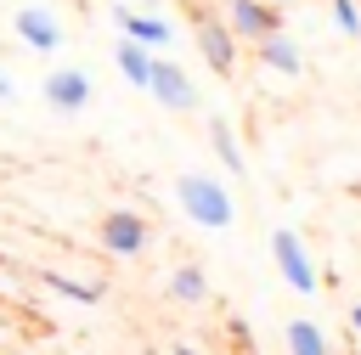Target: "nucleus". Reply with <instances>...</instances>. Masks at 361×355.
Masks as SVG:
<instances>
[{
    "label": "nucleus",
    "instance_id": "f3484780",
    "mask_svg": "<svg viewBox=\"0 0 361 355\" xmlns=\"http://www.w3.org/2000/svg\"><path fill=\"white\" fill-rule=\"evenodd\" d=\"M350 327H355V338H361V299L350 304Z\"/></svg>",
    "mask_w": 361,
    "mask_h": 355
},
{
    "label": "nucleus",
    "instance_id": "39448f33",
    "mask_svg": "<svg viewBox=\"0 0 361 355\" xmlns=\"http://www.w3.org/2000/svg\"><path fill=\"white\" fill-rule=\"evenodd\" d=\"M220 17H226V28H231L237 45H243V39L259 45L265 34H282V6H271V0H231Z\"/></svg>",
    "mask_w": 361,
    "mask_h": 355
},
{
    "label": "nucleus",
    "instance_id": "a211bd4d",
    "mask_svg": "<svg viewBox=\"0 0 361 355\" xmlns=\"http://www.w3.org/2000/svg\"><path fill=\"white\" fill-rule=\"evenodd\" d=\"M0 101H11V79L6 73H0Z\"/></svg>",
    "mask_w": 361,
    "mask_h": 355
},
{
    "label": "nucleus",
    "instance_id": "6ab92c4d",
    "mask_svg": "<svg viewBox=\"0 0 361 355\" xmlns=\"http://www.w3.org/2000/svg\"><path fill=\"white\" fill-rule=\"evenodd\" d=\"M169 355H203V349H192V344H175V349H169Z\"/></svg>",
    "mask_w": 361,
    "mask_h": 355
},
{
    "label": "nucleus",
    "instance_id": "1a4fd4ad",
    "mask_svg": "<svg viewBox=\"0 0 361 355\" xmlns=\"http://www.w3.org/2000/svg\"><path fill=\"white\" fill-rule=\"evenodd\" d=\"M113 23L124 28V39L147 45V51H164L169 45V23L164 17H147V11H130V6H113Z\"/></svg>",
    "mask_w": 361,
    "mask_h": 355
},
{
    "label": "nucleus",
    "instance_id": "7ed1b4c3",
    "mask_svg": "<svg viewBox=\"0 0 361 355\" xmlns=\"http://www.w3.org/2000/svg\"><path fill=\"white\" fill-rule=\"evenodd\" d=\"M271 259H276V276H282L293 293H316V287H322L316 259H310V248H305V237H299V231L276 225V231H271Z\"/></svg>",
    "mask_w": 361,
    "mask_h": 355
},
{
    "label": "nucleus",
    "instance_id": "9b49d317",
    "mask_svg": "<svg viewBox=\"0 0 361 355\" xmlns=\"http://www.w3.org/2000/svg\"><path fill=\"white\" fill-rule=\"evenodd\" d=\"M152 56H158V51H147V45H135V39H124V34H118V45H113V62H118V73H124L135 90H147V79H152Z\"/></svg>",
    "mask_w": 361,
    "mask_h": 355
},
{
    "label": "nucleus",
    "instance_id": "0eeeda50",
    "mask_svg": "<svg viewBox=\"0 0 361 355\" xmlns=\"http://www.w3.org/2000/svg\"><path fill=\"white\" fill-rule=\"evenodd\" d=\"M39 96H45L56 113H79V107H90V73H85V68H51V73L39 79Z\"/></svg>",
    "mask_w": 361,
    "mask_h": 355
},
{
    "label": "nucleus",
    "instance_id": "aec40b11",
    "mask_svg": "<svg viewBox=\"0 0 361 355\" xmlns=\"http://www.w3.org/2000/svg\"><path fill=\"white\" fill-rule=\"evenodd\" d=\"M271 6H288V0H271Z\"/></svg>",
    "mask_w": 361,
    "mask_h": 355
},
{
    "label": "nucleus",
    "instance_id": "9d476101",
    "mask_svg": "<svg viewBox=\"0 0 361 355\" xmlns=\"http://www.w3.org/2000/svg\"><path fill=\"white\" fill-rule=\"evenodd\" d=\"M254 56H259L271 73H288V79H299V73H305V56H299V45L288 39V28H282V34H265V39L254 45Z\"/></svg>",
    "mask_w": 361,
    "mask_h": 355
},
{
    "label": "nucleus",
    "instance_id": "2eb2a0df",
    "mask_svg": "<svg viewBox=\"0 0 361 355\" xmlns=\"http://www.w3.org/2000/svg\"><path fill=\"white\" fill-rule=\"evenodd\" d=\"M39 282H45L51 293H62V299H79V304H102V287H96V282H73V276H62V270H39Z\"/></svg>",
    "mask_w": 361,
    "mask_h": 355
},
{
    "label": "nucleus",
    "instance_id": "20e7f679",
    "mask_svg": "<svg viewBox=\"0 0 361 355\" xmlns=\"http://www.w3.org/2000/svg\"><path fill=\"white\" fill-rule=\"evenodd\" d=\"M147 90H152V101H158L164 113H192V107H197V85H192V73H186L180 62H169V56H152V79H147Z\"/></svg>",
    "mask_w": 361,
    "mask_h": 355
},
{
    "label": "nucleus",
    "instance_id": "423d86ee",
    "mask_svg": "<svg viewBox=\"0 0 361 355\" xmlns=\"http://www.w3.org/2000/svg\"><path fill=\"white\" fill-rule=\"evenodd\" d=\"M147 220L135 214V208H107L102 214V248L107 254H118V259H135L141 248H147Z\"/></svg>",
    "mask_w": 361,
    "mask_h": 355
},
{
    "label": "nucleus",
    "instance_id": "f8f14e48",
    "mask_svg": "<svg viewBox=\"0 0 361 355\" xmlns=\"http://www.w3.org/2000/svg\"><path fill=\"white\" fill-rule=\"evenodd\" d=\"M203 124H209V141H214V158H220V163H226L231 175H248V158H243V147H237V130H231V124H226L220 113H209Z\"/></svg>",
    "mask_w": 361,
    "mask_h": 355
},
{
    "label": "nucleus",
    "instance_id": "ddd939ff",
    "mask_svg": "<svg viewBox=\"0 0 361 355\" xmlns=\"http://www.w3.org/2000/svg\"><path fill=\"white\" fill-rule=\"evenodd\" d=\"M282 344H288V355H333L327 332H322L310 316H293V321H288V332H282Z\"/></svg>",
    "mask_w": 361,
    "mask_h": 355
},
{
    "label": "nucleus",
    "instance_id": "dca6fc26",
    "mask_svg": "<svg viewBox=\"0 0 361 355\" xmlns=\"http://www.w3.org/2000/svg\"><path fill=\"white\" fill-rule=\"evenodd\" d=\"M327 11H333V28H338V34L361 39V6H355V0H327Z\"/></svg>",
    "mask_w": 361,
    "mask_h": 355
},
{
    "label": "nucleus",
    "instance_id": "6e6552de",
    "mask_svg": "<svg viewBox=\"0 0 361 355\" xmlns=\"http://www.w3.org/2000/svg\"><path fill=\"white\" fill-rule=\"evenodd\" d=\"M17 39H23L28 51L51 56V51H62V23H56L45 6H23V11H17Z\"/></svg>",
    "mask_w": 361,
    "mask_h": 355
},
{
    "label": "nucleus",
    "instance_id": "f257e3e1",
    "mask_svg": "<svg viewBox=\"0 0 361 355\" xmlns=\"http://www.w3.org/2000/svg\"><path fill=\"white\" fill-rule=\"evenodd\" d=\"M175 197H180L186 220L203 225V231H231V225H237L231 192H226L220 180H209V175H175Z\"/></svg>",
    "mask_w": 361,
    "mask_h": 355
},
{
    "label": "nucleus",
    "instance_id": "4468645a",
    "mask_svg": "<svg viewBox=\"0 0 361 355\" xmlns=\"http://www.w3.org/2000/svg\"><path fill=\"white\" fill-rule=\"evenodd\" d=\"M169 299H175V304H209V282H203V270H197V265H175V276H169Z\"/></svg>",
    "mask_w": 361,
    "mask_h": 355
},
{
    "label": "nucleus",
    "instance_id": "f03ea898",
    "mask_svg": "<svg viewBox=\"0 0 361 355\" xmlns=\"http://www.w3.org/2000/svg\"><path fill=\"white\" fill-rule=\"evenodd\" d=\"M192 39H197V51H203V62H209L214 79H237V39H231V28H226L220 11L192 6Z\"/></svg>",
    "mask_w": 361,
    "mask_h": 355
}]
</instances>
